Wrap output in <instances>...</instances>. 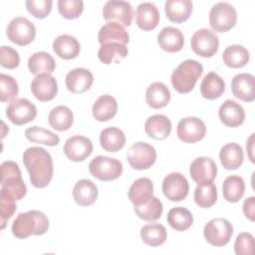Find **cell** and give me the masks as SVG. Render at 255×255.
<instances>
[{
	"mask_svg": "<svg viewBox=\"0 0 255 255\" xmlns=\"http://www.w3.org/2000/svg\"><path fill=\"white\" fill-rule=\"evenodd\" d=\"M23 162L34 187L44 188L48 186L53 178V160L45 148L40 146L28 147L23 153Z\"/></svg>",
	"mask_w": 255,
	"mask_h": 255,
	"instance_id": "6da1fadb",
	"label": "cell"
},
{
	"mask_svg": "<svg viewBox=\"0 0 255 255\" xmlns=\"http://www.w3.org/2000/svg\"><path fill=\"white\" fill-rule=\"evenodd\" d=\"M49 219L39 210H29L17 215L12 223V233L18 239H25L31 235H43L48 231Z\"/></svg>",
	"mask_w": 255,
	"mask_h": 255,
	"instance_id": "7a4b0ae2",
	"label": "cell"
},
{
	"mask_svg": "<svg viewBox=\"0 0 255 255\" xmlns=\"http://www.w3.org/2000/svg\"><path fill=\"white\" fill-rule=\"evenodd\" d=\"M203 72L202 65L192 59L181 62L171 74V85L180 94L191 92Z\"/></svg>",
	"mask_w": 255,
	"mask_h": 255,
	"instance_id": "3957f363",
	"label": "cell"
},
{
	"mask_svg": "<svg viewBox=\"0 0 255 255\" xmlns=\"http://www.w3.org/2000/svg\"><path fill=\"white\" fill-rule=\"evenodd\" d=\"M0 183L1 188L10 191L16 200L22 199L27 193V187L21 175L19 165L12 161L6 160L0 166Z\"/></svg>",
	"mask_w": 255,
	"mask_h": 255,
	"instance_id": "277c9868",
	"label": "cell"
},
{
	"mask_svg": "<svg viewBox=\"0 0 255 255\" xmlns=\"http://www.w3.org/2000/svg\"><path fill=\"white\" fill-rule=\"evenodd\" d=\"M237 22V12L228 2H218L209 12V25L215 32H227Z\"/></svg>",
	"mask_w": 255,
	"mask_h": 255,
	"instance_id": "5b68a950",
	"label": "cell"
},
{
	"mask_svg": "<svg viewBox=\"0 0 255 255\" xmlns=\"http://www.w3.org/2000/svg\"><path fill=\"white\" fill-rule=\"evenodd\" d=\"M89 170L94 177L102 181H112L122 175L123 164L117 158L98 155L89 163Z\"/></svg>",
	"mask_w": 255,
	"mask_h": 255,
	"instance_id": "8992f818",
	"label": "cell"
},
{
	"mask_svg": "<svg viewBox=\"0 0 255 255\" xmlns=\"http://www.w3.org/2000/svg\"><path fill=\"white\" fill-rule=\"evenodd\" d=\"M203 234L209 244L215 247L225 246L231 239L233 226L225 218H214L205 224Z\"/></svg>",
	"mask_w": 255,
	"mask_h": 255,
	"instance_id": "52a82bcc",
	"label": "cell"
},
{
	"mask_svg": "<svg viewBox=\"0 0 255 255\" xmlns=\"http://www.w3.org/2000/svg\"><path fill=\"white\" fill-rule=\"evenodd\" d=\"M7 37L12 43L18 46H26L34 41L36 28L29 19L16 17L8 24Z\"/></svg>",
	"mask_w": 255,
	"mask_h": 255,
	"instance_id": "ba28073f",
	"label": "cell"
},
{
	"mask_svg": "<svg viewBox=\"0 0 255 255\" xmlns=\"http://www.w3.org/2000/svg\"><path fill=\"white\" fill-rule=\"evenodd\" d=\"M127 160L133 169H147L155 162L156 151L152 145L138 141L128 148L127 152Z\"/></svg>",
	"mask_w": 255,
	"mask_h": 255,
	"instance_id": "9c48e42d",
	"label": "cell"
},
{
	"mask_svg": "<svg viewBox=\"0 0 255 255\" xmlns=\"http://www.w3.org/2000/svg\"><path fill=\"white\" fill-rule=\"evenodd\" d=\"M190 46L196 55L210 58L218 51L219 39L211 30L202 28L194 32L190 40Z\"/></svg>",
	"mask_w": 255,
	"mask_h": 255,
	"instance_id": "30bf717a",
	"label": "cell"
},
{
	"mask_svg": "<svg viewBox=\"0 0 255 255\" xmlns=\"http://www.w3.org/2000/svg\"><path fill=\"white\" fill-rule=\"evenodd\" d=\"M8 120L16 126H22L35 120L37 108L27 99H16L6 109Z\"/></svg>",
	"mask_w": 255,
	"mask_h": 255,
	"instance_id": "8fae6325",
	"label": "cell"
},
{
	"mask_svg": "<svg viewBox=\"0 0 255 255\" xmlns=\"http://www.w3.org/2000/svg\"><path fill=\"white\" fill-rule=\"evenodd\" d=\"M176 133L183 142L194 143L205 136L206 127L202 120L196 117H187L179 121Z\"/></svg>",
	"mask_w": 255,
	"mask_h": 255,
	"instance_id": "7c38bea8",
	"label": "cell"
},
{
	"mask_svg": "<svg viewBox=\"0 0 255 255\" xmlns=\"http://www.w3.org/2000/svg\"><path fill=\"white\" fill-rule=\"evenodd\" d=\"M161 188L164 196L170 201H181L188 195L189 184L183 174L171 172L164 177Z\"/></svg>",
	"mask_w": 255,
	"mask_h": 255,
	"instance_id": "4fadbf2b",
	"label": "cell"
},
{
	"mask_svg": "<svg viewBox=\"0 0 255 255\" xmlns=\"http://www.w3.org/2000/svg\"><path fill=\"white\" fill-rule=\"evenodd\" d=\"M190 176L198 185L213 182L217 174V166L210 157L199 156L195 158L189 167Z\"/></svg>",
	"mask_w": 255,
	"mask_h": 255,
	"instance_id": "5bb4252c",
	"label": "cell"
},
{
	"mask_svg": "<svg viewBox=\"0 0 255 255\" xmlns=\"http://www.w3.org/2000/svg\"><path fill=\"white\" fill-rule=\"evenodd\" d=\"M63 150L70 160L84 161L93 152V143L84 135H74L66 140Z\"/></svg>",
	"mask_w": 255,
	"mask_h": 255,
	"instance_id": "9a60e30c",
	"label": "cell"
},
{
	"mask_svg": "<svg viewBox=\"0 0 255 255\" xmlns=\"http://www.w3.org/2000/svg\"><path fill=\"white\" fill-rule=\"evenodd\" d=\"M31 91L34 97L41 102L52 101L58 93L56 78L50 74L37 75L32 80Z\"/></svg>",
	"mask_w": 255,
	"mask_h": 255,
	"instance_id": "2e32d148",
	"label": "cell"
},
{
	"mask_svg": "<svg viewBox=\"0 0 255 255\" xmlns=\"http://www.w3.org/2000/svg\"><path fill=\"white\" fill-rule=\"evenodd\" d=\"M103 18L107 21L118 20L125 26H129L133 18L132 7L126 1H108L103 8Z\"/></svg>",
	"mask_w": 255,
	"mask_h": 255,
	"instance_id": "e0dca14e",
	"label": "cell"
},
{
	"mask_svg": "<svg viewBox=\"0 0 255 255\" xmlns=\"http://www.w3.org/2000/svg\"><path fill=\"white\" fill-rule=\"evenodd\" d=\"M94 83L92 72L85 68H76L70 71L66 76L67 89L74 94L87 92Z\"/></svg>",
	"mask_w": 255,
	"mask_h": 255,
	"instance_id": "ac0fdd59",
	"label": "cell"
},
{
	"mask_svg": "<svg viewBox=\"0 0 255 255\" xmlns=\"http://www.w3.org/2000/svg\"><path fill=\"white\" fill-rule=\"evenodd\" d=\"M254 76L249 73H241L233 77L231 82L232 94L235 98L251 103L255 99Z\"/></svg>",
	"mask_w": 255,
	"mask_h": 255,
	"instance_id": "d6986e66",
	"label": "cell"
},
{
	"mask_svg": "<svg viewBox=\"0 0 255 255\" xmlns=\"http://www.w3.org/2000/svg\"><path fill=\"white\" fill-rule=\"evenodd\" d=\"M218 116L223 125L229 128L241 126L245 120L243 107L232 100H226L219 108Z\"/></svg>",
	"mask_w": 255,
	"mask_h": 255,
	"instance_id": "ffe728a7",
	"label": "cell"
},
{
	"mask_svg": "<svg viewBox=\"0 0 255 255\" xmlns=\"http://www.w3.org/2000/svg\"><path fill=\"white\" fill-rule=\"evenodd\" d=\"M157 43L165 52H179L184 45V36L179 29L167 26L161 29V31L158 33Z\"/></svg>",
	"mask_w": 255,
	"mask_h": 255,
	"instance_id": "44dd1931",
	"label": "cell"
},
{
	"mask_svg": "<svg viewBox=\"0 0 255 255\" xmlns=\"http://www.w3.org/2000/svg\"><path fill=\"white\" fill-rule=\"evenodd\" d=\"M159 12L156 6L150 2L140 3L135 12V21L139 29L143 31L153 30L159 22Z\"/></svg>",
	"mask_w": 255,
	"mask_h": 255,
	"instance_id": "7402d4cb",
	"label": "cell"
},
{
	"mask_svg": "<svg viewBox=\"0 0 255 255\" xmlns=\"http://www.w3.org/2000/svg\"><path fill=\"white\" fill-rule=\"evenodd\" d=\"M144 130L149 137L161 140L170 134L171 122L164 115H153L146 120Z\"/></svg>",
	"mask_w": 255,
	"mask_h": 255,
	"instance_id": "603a6c76",
	"label": "cell"
},
{
	"mask_svg": "<svg viewBox=\"0 0 255 255\" xmlns=\"http://www.w3.org/2000/svg\"><path fill=\"white\" fill-rule=\"evenodd\" d=\"M53 50L57 56L64 60H72L79 56L81 45L78 40L68 34L58 36L53 42Z\"/></svg>",
	"mask_w": 255,
	"mask_h": 255,
	"instance_id": "cb8c5ba5",
	"label": "cell"
},
{
	"mask_svg": "<svg viewBox=\"0 0 255 255\" xmlns=\"http://www.w3.org/2000/svg\"><path fill=\"white\" fill-rule=\"evenodd\" d=\"M153 193L152 181L147 177L137 178L132 182L128 190V199L134 206L145 204Z\"/></svg>",
	"mask_w": 255,
	"mask_h": 255,
	"instance_id": "d4e9b609",
	"label": "cell"
},
{
	"mask_svg": "<svg viewBox=\"0 0 255 255\" xmlns=\"http://www.w3.org/2000/svg\"><path fill=\"white\" fill-rule=\"evenodd\" d=\"M98 40L101 45L109 42H117L127 45L129 42V35L123 25L115 21H110L100 29Z\"/></svg>",
	"mask_w": 255,
	"mask_h": 255,
	"instance_id": "484cf974",
	"label": "cell"
},
{
	"mask_svg": "<svg viewBox=\"0 0 255 255\" xmlns=\"http://www.w3.org/2000/svg\"><path fill=\"white\" fill-rule=\"evenodd\" d=\"M192 2L189 0H167L164 5L166 17L173 23H183L192 13Z\"/></svg>",
	"mask_w": 255,
	"mask_h": 255,
	"instance_id": "4316f807",
	"label": "cell"
},
{
	"mask_svg": "<svg viewBox=\"0 0 255 255\" xmlns=\"http://www.w3.org/2000/svg\"><path fill=\"white\" fill-rule=\"evenodd\" d=\"M219 158L222 166L227 170L237 169L243 163L244 154L240 144L230 142L223 145L219 151Z\"/></svg>",
	"mask_w": 255,
	"mask_h": 255,
	"instance_id": "83f0119b",
	"label": "cell"
},
{
	"mask_svg": "<svg viewBox=\"0 0 255 255\" xmlns=\"http://www.w3.org/2000/svg\"><path fill=\"white\" fill-rule=\"evenodd\" d=\"M92 112L98 122L110 121L118 112L117 100L111 95H102L96 100Z\"/></svg>",
	"mask_w": 255,
	"mask_h": 255,
	"instance_id": "f1b7e54d",
	"label": "cell"
},
{
	"mask_svg": "<svg viewBox=\"0 0 255 255\" xmlns=\"http://www.w3.org/2000/svg\"><path fill=\"white\" fill-rule=\"evenodd\" d=\"M73 196L81 206L92 205L98 198V187L90 179H80L73 188Z\"/></svg>",
	"mask_w": 255,
	"mask_h": 255,
	"instance_id": "f546056e",
	"label": "cell"
},
{
	"mask_svg": "<svg viewBox=\"0 0 255 255\" xmlns=\"http://www.w3.org/2000/svg\"><path fill=\"white\" fill-rule=\"evenodd\" d=\"M147 105L152 109H161L167 106L170 101V91L160 82L152 83L148 86L145 92Z\"/></svg>",
	"mask_w": 255,
	"mask_h": 255,
	"instance_id": "4dcf8cb0",
	"label": "cell"
},
{
	"mask_svg": "<svg viewBox=\"0 0 255 255\" xmlns=\"http://www.w3.org/2000/svg\"><path fill=\"white\" fill-rule=\"evenodd\" d=\"M100 143L106 151L117 152L125 146L126 135L118 128H106L100 133Z\"/></svg>",
	"mask_w": 255,
	"mask_h": 255,
	"instance_id": "1f68e13d",
	"label": "cell"
},
{
	"mask_svg": "<svg viewBox=\"0 0 255 255\" xmlns=\"http://www.w3.org/2000/svg\"><path fill=\"white\" fill-rule=\"evenodd\" d=\"M224 91L225 82L219 75L215 72H209L204 76L200 85V93L204 99L215 100L221 97Z\"/></svg>",
	"mask_w": 255,
	"mask_h": 255,
	"instance_id": "d6a6232c",
	"label": "cell"
},
{
	"mask_svg": "<svg viewBox=\"0 0 255 255\" xmlns=\"http://www.w3.org/2000/svg\"><path fill=\"white\" fill-rule=\"evenodd\" d=\"M128 51L126 45L117 42H109L101 45L98 51V57L102 63L110 65L119 63L128 56Z\"/></svg>",
	"mask_w": 255,
	"mask_h": 255,
	"instance_id": "836d02e7",
	"label": "cell"
},
{
	"mask_svg": "<svg viewBox=\"0 0 255 255\" xmlns=\"http://www.w3.org/2000/svg\"><path fill=\"white\" fill-rule=\"evenodd\" d=\"M249 59L250 54L242 45H231L227 47L222 54L224 64L233 69L244 67L249 62Z\"/></svg>",
	"mask_w": 255,
	"mask_h": 255,
	"instance_id": "e575fe53",
	"label": "cell"
},
{
	"mask_svg": "<svg viewBox=\"0 0 255 255\" xmlns=\"http://www.w3.org/2000/svg\"><path fill=\"white\" fill-rule=\"evenodd\" d=\"M51 128L56 130H68L74 123L73 112L66 106H58L54 108L48 118Z\"/></svg>",
	"mask_w": 255,
	"mask_h": 255,
	"instance_id": "d590c367",
	"label": "cell"
},
{
	"mask_svg": "<svg viewBox=\"0 0 255 255\" xmlns=\"http://www.w3.org/2000/svg\"><path fill=\"white\" fill-rule=\"evenodd\" d=\"M245 183L241 176L239 175H229L227 176L222 185L223 197L228 202H238L244 195Z\"/></svg>",
	"mask_w": 255,
	"mask_h": 255,
	"instance_id": "8d00e7d4",
	"label": "cell"
},
{
	"mask_svg": "<svg viewBox=\"0 0 255 255\" xmlns=\"http://www.w3.org/2000/svg\"><path fill=\"white\" fill-rule=\"evenodd\" d=\"M28 68L31 74H51L55 68L56 63L53 57L46 52H37L30 56L28 60Z\"/></svg>",
	"mask_w": 255,
	"mask_h": 255,
	"instance_id": "74e56055",
	"label": "cell"
},
{
	"mask_svg": "<svg viewBox=\"0 0 255 255\" xmlns=\"http://www.w3.org/2000/svg\"><path fill=\"white\" fill-rule=\"evenodd\" d=\"M166 229L159 223L145 224L140 229V237L144 244L156 247L164 243L166 239Z\"/></svg>",
	"mask_w": 255,
	"mask_h": 255,
	"instance_id": "f35d334b",
	"label": "cell"
},
{
	"mask_svg": "<svg viewBox=\"0 0 255 255\" xmlns=\"http://www.w3.org/2000/svg\"><path fill=\"white\" fill-rule=\"evenodd\" d=\"M168 224L176 231L187 230L193 223L191 212L185 207H174L167 213Z\"/></svg>",
	"mask_w": 255,
	"mask_h": 255,
	"instance_id": "ab89813d",
	"label": "cell"
},
{
	"mask_svg": "<svg viewBox=\"0 0 255 255\" xmlns=\"http://www.w3.org/2000/svg\"><path fill=\"white\" fill-rule=\"evenodd\" d=\"M162 202L157 197H151L145 204L134 206V212L138 218L144 221H155L162 214Z\"/></svg>",
	"mask_w": 255,
	"mask_h": 255,
	"instance_id": "60d3db41",
	"label": "cell"
},
{
	"mask_svg": "<svg viewBox=\"0 0 255 255\" xmlns=\"http://www.w3.org/2000/svg\"><path fill=\"white\" fill-rule=\"evenodd\" d=\"M25 136L30 141L46 144L49 146H55L60 141V137L58 134L37 126L28 128L25 130Z\"/></svg>",
	"mask_w": 255,
	"mask_h": 255,
	"instance_id": "b9f144b4",
	"label": "cell"
},
{
	"mask_svg": "<svg viewBox=\"0 0 255 255\" xmlns=\"http://www.w3.org/2000/svg\"><path fill=\"white\" fill-rule=\"evenodd\" d=\"M217 200L216 186L211 182L200 184L194 190V201L201 208H209L215 204Z\"/></svg>",
	"mask_w": 255,
	"mask_h": 255,
	"instance_id": "7bdbcfd3",
	"label": "cell"
},
{
	"mask_svg": "<svg viewBox=\"0 0 255 255\" xmlns=\"http://www.w3.org/2000/svg\"><path fill=\"white\" fill-rule=\"evenodd\" d=\"M16 198L7 189L1 188V199H0V221L1 229H4L8 219L12 217L16 211Z\"/></svg>",
	"mask_w": 255,
	"mask_h": 255,
	"instance_id": "ee69618b",
	"label": "cell"
},
{
	"mask_svg": "<svg viewBox=\"0 0 255 255\" xmlns=\"http://www.w3.org/2000/svg\"><path fill=\"white\" fill-rule=\"evenodd\" d=\"M0 83H1V94L0 100L2 103L5 102H13L18 95V84L16 80L6 74L0 75Z\"/></svg>",
	"mask_w": 255,
	"mask_h": 255,
	"instance_id": "f6af8a7d",
	"label": "cell"
},
{
	"mask_svg": "<svg viewBox=\"0 0 255 255\" xmlns=\"http://www.w3.org/2000/svg\"><path fill=\"white\" fill-rule=\"evenodd\" d=\"M58 10L64 18L76 19L84 10V2L82 0H59Z\"/></svg>",
	"mask_w": 255,
	"mask_h": 255,
	"instance_id": "bcb514c9",
	"label": "cell"
},
{
	"mask_svg": "<svg viewBox=\"0 0 255 255\" xmlns=\"http://www.w3.org/2000/svg\"><path fill=\"white\" fill-rule=\"evenodd\" d=\"M52 5L51 0H27L25 2L27 11L38 19L46 18L52 10Z\"/></svg>",
	"mask_w": 255,
	"mask_h": 255,
	"instance_id": "7dc6e473",
	"label": "cell"
},
{
	"mask_svg": "<svg viewBox=\"0 0 255 255\" xmlns=\"http://www.w3.org/2000/svg\"><path fill=\"white\" fill-rule=\"evenodd\" d=\"M234 251L237 255H252L254 253V237L251 233L238 234L234 243Z\"/></svg>",
	"mask_w": 255,
	"mask_h": 255,
	"instance_id": "c3c4849f",
	"label": "cell"
},
{
	"mask_svg": "<svg viewBox=\"0 0 255 255\" xmlns=\"http://www.w3.org/2000/svg\"><path fill=\"white\" fill-rule=\"evenodd\" d=\"M0 62L3 68L13 70L20 64V56L12 47L2 46L0 49Z\"/></svg>",
	"mask_w": 255,
	"mask_h": 255,
	"instance_id": "681fc988",
	"label": "cell"
},
{
	"mask_svg": "<svg viewBox=\"0 0 255 255\" xmlns=\"http://www.w3.org/2000/svg\"><path fill=\"white\" fill-rule=\"evenodd\" d=\"M243 213L250 221H255V197L250 196L243 202Z\"/></svg>",
	"mask_w": 255,
	"mask_h": 255,
	"instance_id": "f907efd6",
	"label": "cell"
},
{
	"mask_svg": "<svg viewBox=\"0 0 255 255\" xmlns=\"http://www.w3.org/2000/svg\"><path fill=\"white\" fill-rule=\"evenodd\" d=\"M254 133H252L250 135V137L248 138L247 140V143H246V148H247V151L249 153V158L251 160V162L254 163V157H253V146H254Z\"/></svg>",
	"mask_w": 255,
	"mask_h": 255,
	"instance_id": "816d5d0a",
	"label": "cell"
}]
</instances>
